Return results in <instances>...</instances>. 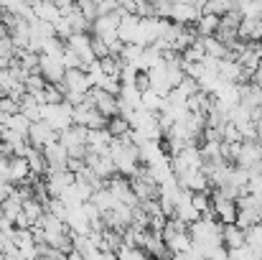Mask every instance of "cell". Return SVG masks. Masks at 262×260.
<instances>
[{"label": "cell", "mask_w": 262, "mask_h": 260, "mask_svg": "<svg viewBox=\"0 0 262 260\" xmlns=\"http://www.w3.org/2000/svg\"><path fill=\"white\" fill-rule=\"evenodd\" d=\"M41 120L49 123L56 133L72 125V105L69 102H43L41 105Z\"/></svg>", "instance_id": "1"}, {"label": "cell", "mask_w": 262, "mask_h": 260, "mask_svg": "<svg viewBox=\"0 0 262 260\" xmlns=\"http://www.w3.org/2000/svg\"><path fill=\"white\" fill-rule=\"evenodd\" d=\"M67 67L61 62V56H54V54H38V74L46 79V82H61Z\"/></svg>", "instance_id": "2"}, {"label": "cell", "mask_w": 262, "mask_h": 260, "mask_svg": "<svg viewBox=\"0 0 262 260\" xmlns=\"http://www.w3.org/2000/svg\"><path fill=\"white\" fill-rule=\"evenodd\" d=\"M26 138H28V143H31L33 148H43L46 143L56 141V138H59V133H56L49 123H43V120L38 117V120H33V123H31V128H28V135H26Z\"/></svg>", "instance_id": "3"}, {"label": "cell", "mask_w": 262, "mask_h": 260, "mask_svg": "<svg viewBox=\"0 0 262 260\" xmlns=\"http://www.w3.org/2000/svg\"><path fill=\"white\" fill-rule=\"evenodd\" d=\"M41 151H43V158H46L49 171H61V169H67V164H69V153H67V148L59 143V138L51 141V143H46Z\"/></svg>", "instance_id": "4"}, {"label": "cell", "mask_w": 262, "mask_h": 260, "mask_svg": "<svg viewBox=\"0 0 262 260\" xmlns=\"http://www.w3.org/2000/svg\"><path fill=\"white\" fill-rule=\"evenodd\" d=\"M156 38H158V15L138 18V28H135V44H140V46H150Z\"/></svg>", "instance_id": "5"}, {"label": "cell", "mask_w": 262, "mask_h": 260, "mask_svg": "<svg viewBox=\"0 0 262 260\" xmlns=\"http://www.w3.org/2000/svg\"><path fill=\"white\" fill-rule=\"evenodd\" d=\"M43 184H46L49 196H59L69 184H74V173L69 171V169H61V171H46Z\"/></svg>", "instance_id": "6"}, {"label": "cell", "mask_w": 262, "mask_h": 260, "mask_svg": "<svg viewBox=\"0 0 262 260\" xmlns=\"http://www.w3.org/2000/svg\"><path fill=\"white\" fill-rule=\"evenodd\" d=\"M199 15H201V8L188 0H176L171 5V21L176 23H196Z\"/></svg>", "instance_id": "7"}, {"label": "cell", "mask_w": 262, "mask_h": 260, "mask_svg": "<svg viewBox=\"0 0 262 260\" xmlns=\"http://www.w3.org/2000/svg\"><path fill=\"white\" fill-rule=\"evenodd\" d=\"M216 74H219L222 82H237L239 85L242 82V64L237 59H232V56H224V59H219Z\"/></svg>", "instance_id": "8"}, {"label": "cell", "mask_w": 262, "mask_h": 260, "mask_svg": "<svg viewBox=\"0 0 262 260\" xmlns=\"http://www.w3.org/2000/svg\"><path fill=\"white\" fill-rule=\"evenodd\" d=\"M61 82L67 87V92H87L89 87V79H87V72L84 69H79V67H74V69H67L64 72V77H61Z\"/></svg>", "instance_id": "9"}, {"label": "cell", "mask_w": 262, "mask_h": 260, "mask_svg": "<svg viewBox=\"0 0 262 260\" xmlns=\"http://www.w3.org/2000/svg\"><path fill=\"white\" fill-rule=\"evenodd\" d=\"M237 38H242V41H257V38H262V18H245L242 15V21L237 26Z\"/></svg>", "instance_id": "10"}, {"label": "cell", "mask_w": 262, "mask_h": 260, "mask_svg": "<svg viewBox=\"0 0 262 260\" xmlns=\"http://www.w3.org/2000/svg\"><path fill=\"white\" fill-rule=\"evenodd\" d=\"M28 161H26V156H10V161H8V181L10 184H20V181H28Z\"/></svg>", "instance_id": "11"}, {"label": "cell", "mask_w": 262, "mask_h": 260, "mask_svg": "<svg viewBox=\"0 0 262 260\" xmlns=\"http://www.w3.org/2000/svg\"><path fill=\"white\" fill-rule=\"evenodd\" d=\"M222 243L227 245V250L245 245V227H239L237 222H227L222 227Z\"/></svg>", "instance_id": "12"}, {"label": "cell", "mask_w": 262, "mask_h": 260, "mask_svg": "<svg viewBox=\"0 0 262 260\" xmlns=\"http://www.w3.org/2000/svg\"><path fill=\"white\" fill-rule=\"evenodd\" d=\"M33 13H36V18L49 21V23H56V21L61 18V8H59L54 0H38V3L33 5Z\"/></svg>", "instance_id": "13"}, {"label": "cell", "mask_w": 262, "mask_h": 260, "mask_svg": "<svg viewBox=\"0 0 262 260\" xmlns=\"http://www.w3.org/2000/svg\"><path fill=\"white\" fill-rule=\"evenodd\" d=\"M20 212L26 214V219H28V225L33 227L38 219H41V214L46 212L43 209V202H38L36 196H26L23 202H20Z\"/></svg>", "instance_id": "14"}, {"label": "cell", "mask_w": 262, "mask_h": 260, "mask_svg": "<svg viewBox=\"0 0 262 260\" xmlns=\"http://www.w3.org/2000/svg\"><path fill=\"white\" fill-rule=\"evenodd\" d=\"M201 38V46H204V51L209 54V56H216V59H224V56H229V49H227V44H222L214 33L211 36H199Z\"/></svg>", "instance_id": "15"}, {"label": "cell", "mask_w": 262, "mask_h": 260, "mask_svg": "<svg viewBox=\"0 0 262 260\" xmlns=\"http://www.w3.org/2000/svg\"><path fill=\"white\" fill-rule=\"evenodd\" d=\"M216 26H219V15H214V13H204V10H201V15H199L196 23H193V28H196L199 36H211V33L216 31Z\"/></svg>", "instance_id": "16"}, {"label": "cell", "mask_w": 262, "mask_h": 260, "mask_svg": "<svg viewBox=\"0 0 262 260\" xmlns=\"http://www.w3.org/2000/svg\"><path fill=\"white\" fill-rule=\"evenodd\" d=\"M140 107H145L148 112H161V107H163V94H158L156 89L140 92Z\"/></svg>", "instance_id": "17"}, {"label": "cell", "mask_w": 262, "mask_h": 260, "mask_svg": "<svg viewBox=\"0 0 262 260\" xmlns=\"http://www.w3.org/2000/svg\"><path fill=\"white\" fill-rule=\"evenodd\" d=\"M31 123L33 120H28L20 110L18 112H13V115H8V120H5V125L3 128H10V130H15V133H23V135H28V128H31Z\"/></svg>", "instance_id": "18"}, {"label": "cell", "mask_w": 262, "mask_h": 260, "mask_svg": "<svg viewBox=\"0 0 262 260\" xmlns=\"http://www.w3.org/2000/svg\"><path fill=\"white\" fill-rule=\"evenodd\" d=\"M245 243L260 255V248H262V219L260 222H255V225H250V227H245Z\"/></svg>", "instance_id": "19"}, {"label": "cell", "mask_w": 262, "mask_h": 260, "mask_svg": "<svg viewBox=\"0 0 262 260\" xmlns=\"http://www.w3.org/2000/svg\"><path fill=\"white\" fill-rule=\"evenodd\" d=\"M104 128L110 130V135H112V138H120V135H125L133 125H130L122 115H112V117H107V125H104Z\"/></svg>", "instance_id": "20"}, {"label": "cell", "mask_w": 262, "mask_h": 260, "mask_svg": "<svg viewBox=\"0 0 262 260\" xmlns=\"http://www.w3.org/2000/svg\"><path fill=\"white\" fill-rule=\"evenodd\" d=\"M201 10H204V13H214V15H222V13L232 10V0H206V3L201 5Z\"/></svg>", "instance_id": "21"}, {"label": "cell", "mask_w": 262, "mask_h": 260, "mask_svg": "<svg viewBox=\"0 0 262 260\" xmlns=\"http://www.w3.org/2000/svg\"><path fill=\"white\" fill-rule=\"evenodd\" d=\"M92 51H94V56H97V59H102V56H107V54H110V46H107L99 36H94V33H92Z\"/></svg>", "instance_id": "22"}, {"label": "cell", "mask_w": 262, "mask_h": 260, "mask_svg": "<svg viewBox=\"0 0 262 260\" xmlns=\"http://www.w3.org/2000/svg\"><path fill=\"white\" fill-rule=\"evenodd\" d=\"M255 138H257V141H262V120L257 123V135H255Z\"/></svg>", "instance_id": "23"}, {"label": "cell", "mask_w": 262, "mask_h": 260, "mask_svg": "<svg viewBox=\"0 0 262 260\" xmlns=\"http://www.w3.org/2000/svg\"><path fill=\"white\" fill-rule=\"evenodd\" d=\"M20 3H23V5H31V8H33V5H36L38 0H20Z\"/></svg>", "instance_id": "24"}, {"label": "cell", "mask_w": 262, "mask_h": 260, "mask_svg": "<svg viewBox=\"0 0 262 260\" xmlns=\"http://www.w3.org/2000/svg\"><path fill=\"white\" fill-rule=\"evenodd\" d=\"M260 258H262V248H260Z\"/></svg>", "instance_id": "25"}, {"label": "cell", "mask_w": 262, "mask_h": 260, "mask_svg": "<svg viewBox=\"0 0 262 260\" xmlns=\"http://www.w3.org/2000/svg\"><path fill=\"white\" fill-rule=\"evenodd\" d=\"M0 130H3V125H0Z\"/></svg>", "instance_id": "26"}]
</instances>
